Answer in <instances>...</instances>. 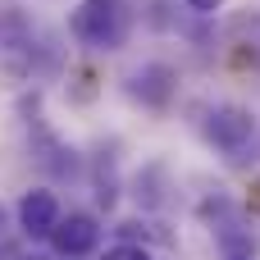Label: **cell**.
Returning <instances> with one entry per match:
<instances>
[{
	"label": "cell",
	"instance_id": "cell-6",
	"mask_svg": "<svg viewBox=\"0 0 260 260\" xmlns=\"http://www.w3.org/2000/svg\"><path fill=\"white\" fill-rule=\"evenodd\" d=\"M229 46H233L238 64H251V69L260 73V14L256 9L229 18Z\"/></svg>",
	"mask_w": 260,
	"mask_h": 260
},
{
	"label": "cell",
	"instance_id": "cell-9",
	"mask_svg": "<svg viewBox=\"0 0 260 260\" xmlns=\"http://www.w3.org/2000/svg\"><path fill=\"white\" fill-rule=\"evenodd\" d=\"M224 260H256V251H251V247H229Z\"/></svg>",
	"mask_w": 260,
	"mask_h": 260
},
{
	"label": "cell",
	"instance_id": "cell-5",
	"mask_svg": "<svg viewBox=\"0 0 260 260\" xmlns=\"http://www.w3.org/2000/svg\"><path fill=\"white\" fill-rule=\"evenodd\" d=\"M174 87H178V73H174L169 64H142V69L133 73V96H137L142 105H169Z\"/></svg>",
	"mask_w": 260,
	"mask_h": 260
},
{
	"label": "cell",
	"instance_id": "cell-4",
	"mask_svg": "<svg viewBox=\"0 0 260 260\" xmlns=\"http://www.w3.org/2000/svg\"><path fill=\"white\" fill-rule=\"evenodd\" d=\"M55 224H59V201H55V192H46V187L23 192V201H18V229H23L27 238H50Z\"/></svg>",
	"mask_w": 260,
	"mask_h": 260
},
{
	"label": "cell",
	"instance_id": "cell-2",
	"mask_svg": "<svg viewBox=\"0 0 260 260\" xmlns=\"http://www.w3.org/2000/svg\"><path fill=\"white\" fill-rule=\"evenodd\" d=\"M201 133H206L210 146H219V151L233 155V151H242V146L256 137V119H251V110H242V105H215V110L206 114Z\"/></svg>",
	"mask_w": 260,
	"mask_h": 260
},
{
	"label": "cell",
	"instance_id": "cell-1",
	"mask_svg": "<svg viewBox=\"0 0 260 260\" xmlns=\"http://www.w3.org/2000/svg\"><path fill=\"white\" fill-rule=\"evenodd\" d=\"M69 27L91 50H119L133 32V5L128 0H82L73 9Z\"/></svg>",
	"mask_w": 260,
	"mask_h": 260
},
{
	"label": "cell",
	"instance_id": "cell-8",
	"mask_svg": "<svg viewBox=\"0 0 260 260\" xmlns=\"http://www.w3.org/2000/svg\"><path fill=\"white\" fill-rule=\"evenodd\" d=\"M192 14H215V9H224V0H183Z\"/></svg>",
	"mask_w": 260,
	"mask_h": 260
},
{
	"label": "cell",
	"instance_id": "cell-11",
	"mask_svg": "<svg viewBox=\"0 0 260 260\" xmlns=\"http://www.w3.org/2000/svg\"><path fill=\"white\" fill-rule=\"evenodd\" d=\"M0 224H5V210H0Z\"/></svg>",
	"mask_w": 260,
	"mask_h": 260
},
{
	"label": "cell",
	"instance_id": "cell-7",
	"mask_svg": "<svg viewBox=\"0 0 260 260\" xmlns=\"http://www.w3.org/2000/svg\"><path fill=\"white\" fill-rule=\"evenodd\" d=\"M101 260H151V251L146 247H110Z\"/></svg>",
	"mask_w": 260,
	"mask_h": 260
},
{
	"label": "cell",
	"instance_id": "cell-3",
	"mask_svg": "<svg viewBox=\"0 0 260 260\" xmlns=\"http://www.w3.org/2000/svg\"><path fill=\"white\" fill-rule=\"evenodd\" d=\"M50 247H55V256H64V260L91 256L101 247V224L91 215H59V224L50 233Z\"/></svg>",
	"mask_w": 260,
	"mask_h": 260
},
{
	"label": "cell",
	"instance_id": "cell-10",
	"mask_svg": "<svg viewBox=\"0 0 260 260\" xmlns=\"http://www.w3.org/2000/svg\"><path fill=\"white\" fill-rule=\"evenodd\" d=\"M18 260H37V256H18Z\"/></svg>",
	"mask_w": 260,
	"mask_h": 260
}]
</instances>
